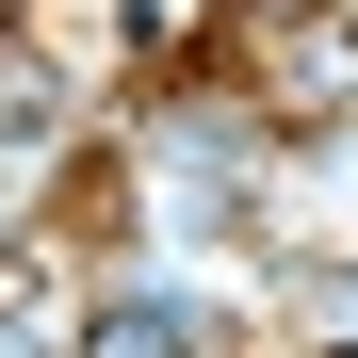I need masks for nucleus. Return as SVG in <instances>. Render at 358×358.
<instances>
[{
  "label": "nucleus",
  "instance_id": "1",
  "mask_svg": "<svg viewBox=\"0 0 358 358\" xmlns=\"http://www.w3.org/2000/svg\"><path fill=\"white\" fill-rule=\"evenodd\" d=\"M82 358H196V326H179L163 293H114V310L82 326Z\"/></svg>",
  "mask_w": 358,
  "mask_h": 358
}]
</instances>
